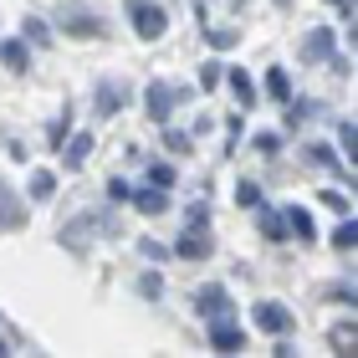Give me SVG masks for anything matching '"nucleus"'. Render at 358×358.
Masks as SVG:
<instances>
[{
	"mask_svg": "<svg viewBox=\"0 0 358 358\" xmlns=\"http://www.w3.org/2000/svg\"><path fill=\"white\" fill-rule=\"evenodd\" d=\"M333 348L343 353V358L358 353V328H353V322H338V328H333Z\"/></svg>",
	"mask_w": 358,
	"mask_h": 358,
	"instance_id": "a211bd4d",
	"label": "nucleus"
},
{
	"mask_svg": "<svg viewBox=\"0 0 358 358\" xmlns=\"http://www.w3.org/2000/svg\"><path fill=\"white\" fill-rule=\"evenodd\" d=\"M231 6H246V0H231Z\"/></svg>",
	"mask_w": 358,
	"mask_h": 358,
	"instance_id": "58836bf2",
	"label": "nucleus"
},
{
	"mask_svg": "<svg viewBox=\"0 0 358 358\" xmlns=\"http://www.w3.org/2000/svg\"><path fill=\"white\" fill-rule=\"evenodd\" d=\"M328 297H333V302H353V287L338 282V287H328Z\"/></svg>",
	"mask_w": 358,
	"mask_h": 358,
	"instance_id": "c9c22d12",
	"label": "nucleus"
},
{
	"mask_svg": "<svg viewBox=\"0 0 358 358\" xmlns=\"http://www.w3.org/2000/svg\"><path fill=\"white\" fill-rule=\"evenodd\" d=\"M52 189H57V174H52V169H36V174L26 179V194H31V200H46Z\"/></svg>",
	"mask_w": 358,
	"mask_h": 358,
	"instance_id": "6ab92c4d",
	"label": "nucleus"
},
{
	"mask_svg": "<svg viewBox=\"0 0 358 358\" xmlns=\"http://www.w3.org/2000/svg\"><path fill=\"white\" fill-rule=\"evenodd\" d=\"M256 225H262L266 241H287V220L276 215V210H262V220H256Z\"/></svg>",
	"mask_w": 358,
	"mask_h": 358,
	"instance_id": "412c9836",
	"label": "nucleus"
},
{
	"mask_svg": "<svg viewBox=\"0 0 358 358\" xmlns=\"http://www.w3.org/2000/svg\"><path fill=\"white\" fill-rule=\"evenodd\" d=\"M353 138H358V134H353V123L343 118V123H338V143H343V159H353Z\"/></svg>",
	"mask_w": 358,
	"mask_h": 358,
	"instance_id": "7c9ffc66",
	"label": "nucleus"
},
{
	"mask_svg": "<svg viewBox=\"0 0 358 358\" xmlns=\"http://www.w3.org/2000/svg\"><path fill=\"white\" fill-rule=\"evenodd\" d=\"M353 241H358V225H353V220L343 215V225L333 231V246H338V251H353Z\"/></svg>",
	"mask_w": 358,
	"mask_h": 358,
	"instance_id": "5701e85b",
	"label": "nucleus"
},
{
	"mask_svg": "<svg viewBox=\"0 0 358 358\" xmlns=\"http://www.w3.org/2000/svg\"><path fill=\"white\" fill-rule=\"evenodd\" d=\"M251 322H256L262 333H271V338L292 333V313H287L282 302H256V307H251Z\"/></svg>",
	"mask_w": 358,
	"mask_h": 358,
	"instance_id": "39448f33",
	"label": "nucleus"
},
{
	"mask_svg": "<svg viewBox=\"0 0 358 358\" xmlns=\"http://www.w3.org/2000/svg\"><path fill=\"white\" fill-rule=\"evenodd\" d=\"M108 200H113V205H128V185H123V179H118V174H113V179H108Z\"/></svg>",
	"mask_w": 358,
	"mask_h": 358,
	"instance_id": "2f4dec72",
	"label": "nucleus"
},
{
	"mask_svg": "<svg viewBox=\"0 0 358 358\" xmlns=\"http://www.w3.org/2000/svg\"><path fill=\"white\" fill-rule=\"evenodd\" d=\"M282 220H287V236H297V241H317V225H313V215H307L302 205L282 210Z\"/></svg>",
	"mask_w": 358,
	"mask_h": 358,
	"instance_id": "f8f14e48",
	"label": "nucleus"
},
{
	"mask_svg": "<svg viewBox=\"0 0 358 358\" xmlns=\"http://www.w3.org/2000/svg\"><path fill=\"white\" fill-rule=\"evenodd\" d=\"M128 83L123 77H108V83H97V118H113V113H123L128 108Z\"/></svg>",
	"mask_w": 358,
	"mask_h": 358,
	"instance_id": "423d86ee",
	"label": "nucleus"
},
{
	"mask_svg": "<svg viewBox=\"0 0 358 358\" xmlns=\"http://www.w3.org/2000/svg\"><path fill=\"white\" fill-rule=\"evenodd\" d=\"M220 77H225L220 62H205V67H200V87H205V92H210V87H220Z\"/></svg>",
	"mask_w": 358,
	"mask_h": 358,
	"instance_id": "cd10ccee",
	"label": "nucleus"
},
{
	"mask_svg": "<svg viewBox=\"0 0 358 358\" xmlns=\"http://www.w3.org/2000/svg\"><path fill=\"white\" fill-rule=\"evenodd\" d=\"M138 292H143V297H159V292H164V282H159V276H138Z\"/></svg>",
	"mask_w": 358,
	"mask_h": 358,
	"instance_id": "f704fd0d",
	"label": "nucleus"
},
{
	"mask_svg": "<svg viewBox=\"0 0 358 358\" xmlns=\"http://www.w3.org/2000/svg\"><path fill=\"white\" fill-rule=\"evenodd\" d=\"M128 21H134V31L143 41H159L169 31V15L154 6V0H128Z\"/></svg>",
	"mask_w": 358,
	"mask_h": 358,
	"instance_id": "7ed1b4c3",
	"label": "nucleus"
},
{
	"mask_svg": "<svg viewBox=\"0 0 358 358\" xmlns=\"http://www.w3.org/2000/svg\"><path fill=\"white\" fill-rule=\"evenodd\" d=\"M322 205H328V210H338V215H348V210H353L343 189H328V194H322Z\"/></svg>",
	"mask_w": 358,
	"mask_h": 358,
	"instance_id": "c756f323",
	"label": "nucleus"
},
{
	"mask_svg": "<svg viewBox=\"0 0 358 358\" xmlns=\"http://www.w3.org/2000/svg\"><path fill=\"white\" fill-rule=\"evenodd\" d=\"M220 83H231V92H236V103H241V113H246V108H256V83H251V72H225L220 77Z\"/></svg>",
	"mask_w": 358,
	"mask_h": 358,
	"instance_id": "ddd939ff",
	"label": "nucleus"
},
{
	"mask_svg": "<svg viewBox=\"0 0 358 358\" xmlns=\"http://www.w3.org/2000/svg\"><path fill=\"white\" fill-rule=\"evenodd\" d=\"M97 231H103V220L87 215V220H77V225H67V231H62V246H67V251H83V246H92L87 236H97Z\"/></svg>",
	"mask_w": 358,
	"mask_h": 358,
	"instance_id": "9b49d317",
	"label": "nucleus"
},
{
	"mask_svg": "<svg viewBox=\"0 0 358 358\" xmlns=\"http://www.w3.org/2000/svg\"><path fill=\"white\" fill-rule=\"evenodd\" d=\"M21 36H26V41H36V46L52 41V36H46V21H41V15H26V21H21Z\"/></svg>",
	"mask_w": 358,
	"mask_h": 358,
	"instance_id": "4be33fe9",
	"label": "nucleus"
},
{
	"mask_svg": "<svg viewBox=\"0 0 358 358\" xmlns=\"http://www.w3.org/2000/svg\"><path fill=\"white\" fill-rule=\"evenodd\" d=\"M302 159H307V164H333L338 174L348 179V164H343V159H338V154L328 149V143H307V149H302Z\"/></svg>",
	"mask_w": 358,
	"mask_h": 358,
	"instance_id": "2eb2a0df",
	"label": "nucleus"
},
{
	"mask_svg": "<svg viewBox=\"0 0 358 358\" xmlns=\"http://www.w3.org/2000/svg\"><path fill=\"white\" fill-rule=\"evenodd\" d=\"M266 97H271V103H292V77H287L282 67L266 72Z\"/></svg>",
	"mask_w": 358,
	"mask_h": 358,
	"instance_id": "f3484780",
	"label": "nucleus"
},
{
	"mask_svg": "<svg viewBox=\"0 0 358 358\" xmlns=\"http://www.w3.org/2000/svg\"><path fill=\"white\" fill-rule=\"evenodd\" d=\"M302 57H307V62H328V57H333V31H328V26H322V31H307Z\"/></svg>",
	"mask_w": 358,
	"mask_h": 358,
	"instance_id": "4468645a",
	"label": "nucleus"
},
{
	"mask_svg": "<svg viewBox=\"0 0 358 358\" xmlns=\"http://www.w3.org/2000/svg\"><path fill=\"white\" fill-rule=\"evenodd\" d=\"M0 353H6V343H0Z\"/></svg>",
	"mask_w": 358,
	"mask_h": 358,
	"instance_id": "a19ab883",
	"label": "nucleus"
},
{
	"mask_svg": "<svg viewBox=\"0 0 358 358\" xmlns=\"http://www.w3.org/2000/svg\"><path fill=\"white\" fill-rule=\"evenodd\" d=\"M87 154H92V134H67L62 138V164L67 169H83Z\"/></svg>",
	"mask_w": 358,
	"mask_h": 358,
	"instance_id": "9d476101",
	"label": "nucleus"
},
{
	"mask_svg": "<svg viewBox=\"0 0 358 358\" xmlns=\"http://www.w3.org/2000/svg\"><path fill=\"white\" fill-rule=\"evenodd\" d=\"M138 251L149 256V262H164V256H169V246H159V241H138Z\"/></svg>",
	"mask_w": 358,
	"mask_h": 358,
	"instance_id": "473e14b6",
	"label": "nucleus"
},
{
	"mask_svg": "<svg viewBox=\"0 0 358 358\" xmlns=\"http://www.w3.org/2000/svg\"><path fill=\"white\" fill-rule=\"evenodd\" d=\"M313 113H317V103H313V97H302V103H292V113H287V123L297 128V123H307V118H313Z\"/></svg>",
	"mask_w": 358,
	"mask_h": 358,
	"instance_id": "393cba45",
	"label": "nucleus"
},
{
	"mask_svg": "<svg viewBox=\"0 0 358 358\" xmlns=\"http://www.w3.org/2000/svg\"><path fill=\"white\" fill-rule=\"evenodd\" d=\"M256 149H262V154H276V149H282V134H256Z\"/></svg>",
	"mask_w": 358,
	"mask_h": 358,
	"instance_id": "72a5a7b5",
	"label": "nucleus"
},
{
	"mask_svg": "<svg viewBox=\"0 0 358 358\" xmlns=\"http://www.w3.org/2000/svg\"><path fill=\"white\" fill-rule=\"evenodd\" d=\"M210 348H220V353H241V348H246V333H241V322L231 313L210 317Z\"/></svg>",
	"mask_w": 358,
	"mask_h": 358,
	"instance_id": "20e7f679",
	"label": "nucleus"
},
{
	"mask_svg": "<svg viewBox=\"0 0 358 358\" xmlns=\"http://www.w3.org/2000/svg\"><path fill=\"white\" fill-rule=\"evenodd\" d=\"M164 128V123H159ZM164 149L169 154H189V134H179V128H164Z\"/></svg>",
	"mask_w": 358,
	"mask_h": 358,
	"instance_id": "b1692460",
	"label": "nucleus"
},
{
	"mask_svg": "<svg viewBox=\"0 0 358 358\" xmlns=\"http://www.w3.org/2000/svg\"><path fill=\"white\" fill-rule=\"evenodd\" d=\"M276 6H287V0H276Z\"/></svg>",
	"mask_w": 358,
	"mask_h": 358,
	"instance_id": "ea45409f",
	"label": "nucleus"
},
{
	"mask_svg": "<svg viewBox=\"0 0 358 358\" xmlns=\"http://www.w3.org/2000/svg\"><path fill=\"white\" fill-rule=\"evenodd\" d=\"M210 251H215V241L205 236V225H189V231L179 236V246H174V256H185V262H205Z\"/></svg>",
	"mask_w": 358,
	"mask_h": 358,
	"instance_id": "6e6552de",
	"label": "nucleus"
},
{
	"mask_svg": "<svg viewBox=\"0 0 358 358\" xmlns=\"http://www.w3.org/2000/svg\"><path fill=\"white\" fill-rule=\"evenodd\" d=\"M194 87H169V83H149V92H143V108H149V118L154 123H169V113L179 103H189Z\"/></svg>",
	"mask_w": 358,
	"mask_h": 358,
	"instance_id": "f03ea898",
	"label": "nucleus"
},
{
	"mask_svg": "<svg viewBox=\"0 0 358 358\" xmlns=\"http://www.w3.org/2000/svg\"><path fill=\"white\" fill-rule=\"evenodd\" d=\"M128 205H134V210H143V215H164V210H169V200H164V189H159V185L128 189Z\"/></svg>",
	"mask_w": 358,
	"mask_h": 358,
	"instance_id": "1a4fd4ad",
	"label": "nucleus"
},
{
	"mask_svg": "<svg viewBox=\"0 0 358 358\" xmlns=\"http://www.w3.org/2000/svg\"><path fill=\"white\" fill-rule=\"evenodd\" d=\"M236 200L246 205V210H256V205H262V189H256L251 179H241V185H236Z\"/></svg>",
	"mask_w": 358,
	"mask_h": 358,
	"instance_id": "bb28decb",
	"label": "nucleus"
},
{
	"mask_svg": "<svg viewBox=\"0 0 358 358\" xmlns=\"http://www.w3.org/2000/svg\"><path fill=\"white\" fill-rule=\"evenodd\" d=\"M194 313H200V317H225V313H231V292L215 287V282L200 287V292H194Z\"/></svg>",
	"mask_w": 358,
	"mask_h": 358,
	"instance_id": "0eeeda50",
	"label": "nucleus"
},
{
	"mask_svg": "<svg viewBox=\"0 0 358 358\" xmlns=\"http://www.w3.org/2000/svg\"><path fill=\"white\" fill-rule=\"evenodd\" d=\"M0 62H6L10 72H26V41H0Z\"/></svg>",
	"mask_w": 358,
	"mask_h": 358,
	"instance_id": "aec40b11",
	"label": "nucleus"
},
{
	"mask_svg": "<svg viewBox=\"0 0 358 358\" xmlns=\"http://www.w3.org/2000/svg\"><path fill=\"white\" fill-rule=\"evenodd\" d=\"M205 41H210V46H215V52H231V46H236L241 36H236V31H225V26H215V31H210V36H205Z\"/></svg>",
	"mask_w": 358,
	"mask_h": 358,
	"instance_id": "a878e982",
	"label": "nucleus"
},
{
	"mask_svg": "<svg viewBox=\"0 0 358 358\" xmlns=\"http://www.w3.org/2000/svg\"><path fill=\"white\" fill-rule=\"evenodd\" d=\"M57 26L67 31V36H87V41L108 36V15H97L92 6H57Z\"/></svg>",
	"mask_w": 358,
	"mask_h": 358,
	"instance_id": "f257e3e1",
	"label": "nucleus"
},
{
	"mask_svg": "<svg viewBox=\"0 0 358 358\" xmlns=\"http://www.w3.org/2000/svg\"><path fill=\"white\" fill-rule=\"evenodd\" d=\"M21 220H26V210L15 205V189L0 179V225H21Z\"/></svg>",
	"mask_w": 358,
	"mask_h": 358,
	"instance_id": "dca6fc26",
	"label": "nucleus"
},
{
	"mask_svg": "<svg viewBox=\"0 0 358 358\" xmlns=\"http://www.w3.org/2000/svg\"><path fill=\"white\" fill-rule=\"evenodd\" d=\"M149 185L169 189V185H174V164H149Z\"/></svg>",
	"mask_w": 358,
	"mask_h": 358,
	"instance_id": "c85d7f7f",
	"label": "nucleus"
},
{
	"mask_svg": "<svg viewBox=\"0 0 358 358\" xmlns=\"http://www.w3.org/2000/svg\"><path fill=\"white\" fill-rule=\"evenodd\" d=\"M189 225H210V205H189Z\"/></svg>",
	"mask_w": 358,
	"mask_h": 358,
	"instance_id": "e433bc0d",
	"label": "nucleus"
},
{
	"mask_svg": "<svg viewBox=\"0 0 358 358\" xmlns=\"http://www.w3.org/2000/svg\"><path fill=\"white\" fill-rule=\"evenodd\" d=\"M328 6H338V10H343L348 21H353V0H328Z\"/></svg>",
	"mask_w": 358,
	"mask_h": 358,
	"instance_id": "4c0bfd02",
	"label": "nucleus"
}]
</instances>
